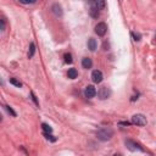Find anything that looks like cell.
Instances as JSON below:
<instances>
[{"label":"cell","mask_w":156,"mask_h":156,"mask_svg":"<svg viewBox=\"0 0 156 156\" xmlns=\"http://www.w3.org/2000/svg\"><path fill=\"white\" fill-rule=\"evenodd\" d=\"M112 135H113V130L111 128H101L96 132L98 139H99V140H103V142L110 140Z\"/></svg>","instance_id":"6da1fadb"},{"label":"cell","mask_w":156,"mask_h":156,"mask_svg":"<svg viewBox=\"0 0 156 156\" xmlns=\"http://www.w3.org/2000/svg\"><path fill=\"white\" fill-rule=\"evenodd\" d=\"M132 123H133V125L143 127L147 123V120H146V117L144 116V115L137 113V115H134V116H132Z\"/></svg>","instance_id":"7a4b0ae2"},{"label":"cell","mask_w":156,"mask_h":156,"mask_svg":"<svg viewBox=\"0 0 156 156\" xmlns=\"http://www.w3.org/2000/svg\"><path fill=\"white\" fill-rule=\"evenodd\" d=\"M126 146L130 151H144V149L140 146V144H138L137 142L132 140V139H127V140H126Z\"/></svg>","instance_id":"3957f363"},{"label":"cell","mask_w":156,"mask_h":156,"mask_svg":"<svg viewBox=\"0 0 156 156\" xmlns=\"http://www.w3.org/2000/svg\"><path fill=\"white\" fill-rule=\"evenodd\" d=\"M106 32H108V26H106L105 22H100V23H98L95 26V33L98 36L103 37V36L106 34Z\"/></svg>","instance_id":"277c9868"},{"label":"cell","mask_w":156,"mask_h":156,"mask_svg":"<svg viewBox=\"0 0 156 156\" xmlns=\"http://www.w3.org/2000/svg\"><path fill=\"white\" fill-rule=\"evenodd\" d=\"M111 92H110V89L108 87H101L99 89V92H98V95H99V98L101 100H105V99H108V98L110 96Z\"/></svg>","instance_id":"5b68a950"},{"label":"cell","mask_w":156,"mask_h":156,"mask_svg":"<svg viewBox=\"0 0 156 156\" xmlns=\"http://www.w3.org/2000/svg\"><path fill=\"white\" fill-rule=\"evenodd\" d=\"M92 79H93L94 83H101V80H103V73H101V71H99V70L93 71Z\"/></svg>","instance_id":"8992f818"},{"label":"cell","mask_w":156,"mask_h":156,"mask_svg":"<svg viewBox=\"0 0 156 156\" xmlns=\"http://www.w3.org/2000/svg\"><path fill=\"white\" fill-rule=\"evenodd\" d=\"M96 94V89L93 87V85H88L85 87V90H84V95L87 98H89V99H92V98H94Z\"/></svg>","instance_id":"52a82bcc"},{"label":"cell","mask_w":156,"mask_h":156,"mask_svg":"<svg viewBox=\"0 0 156 156\" xmlns=\"http://www.w3.org/2000/svg\"><path fill=\"white\" fill-rule=\"evenodd\" d=\"M51 11H53V14L55 15V16H57V17H59V16H62V7L59 5V4H54L53 6H51Z\"/></svg>","instance_id":"ba28073f"},{"label":"cell","mask_w":156,"mask_h":156,"mask_svg":"<svg viewBox=\"0 0 156 156\" xmlns=\"http://www.w3.org/2000/svg\"><path fill=\"white\" fill-rule=\"evenodd\" d=\"M82 66H83V68H90L93 66V61L92 59H89V57H84L83 60H82Z\"/></svg>","instance_id":"9c48e42d"},{"label":"cell","mask_w":156,"mask_h":156,"mask_svg":"<svg viewBox=\"0 0 156 156\" xmlns=\"http://www.w3.org/2000/svg\"><path fill=\"white\" fill-rule=\"evenodd\" d=\"M96 46H98L96 40H95V39H93V38H90V39L88 40V49H89L90 51H94L95 49H96Z\"/></svg>","instance_id":"30bf717a"},{"label":"cell","mask_w":156,"mask_h":156,"mask_svg":"<svg viewBox=\"0 0 156 156\" xmlns=\"http://www.w3.org/2000/svg\"><path fill=\"white\" fill-rule=\"evenodd\" d=\"M67 76H68V78H71V79H75V78H77V76H78V72H77L76 68H70L68 72H67Z\"/></svg>","instance_id":"8fae6325"},{"label":"cell","mask_w":156,"mask_h":156,"mask_svg":"<svg viewBox=\"0 0 156 156\" xmlns=\"http://www.w3.org/2000/svg\"><path fill=\"white\" fill-rule=\"evenodd\" d=\"M34 53H36V45H34V43H31L29 50H28V57L29 59H32V57L34 56Z\"/></svg>","instance_id":"7c38bea8"},{"label":"cell","mask_w":156,"mask_h":156,"mask_svg":"<svg viewBox=\"0 0 156 156\" xmlns=\"http://www.w3.org/2000/svg\"><path fill=\"white\" fill-rule=\"evenodd\" d=\"M94 4L99 10H103L105 7V0H94Z\"/></svg>","instance_id":"4fadbf2b"},{"label":"cell","mask_w":156,"mask_h":156,"mask_svg":"<svg viewBox=\"0 0 156 156\" xmlns=\"http://www.w3.org/2000/svg\"><path fill=\"white\" fill-rule=\"evenodd\" d=\"M42 128H43V130H44V133H49V134H50V133L53 132V128L49 126V125H46V123H43V125H42Z\"/></svg>","instance_id":"5bb4252c"},{"label":"cell","mask_w":156,"mask_h":156,"mask_svg":"<svg viewBox=\"0 0 156 156\" xmlns=\"http://www.w3.org/2000/svg\"><path fill=\"white\" fill-rule=\"evenodd\" d=\"M10 83L11 84H14V85H16V87H22V83L19 80V79H16V78H10Z\"/></svg>","instance_id":"9a60e30c"},{"label":"cell","mask_w":156,"mask_h":156,"mask_svg":"<svg viewBox=\"0 0 156 156\" xmlns=\"http://www.w3.org/2000/svg\"><path fill=\"white\" fill-rule=\"evenodd\" d=\"M63 59H65V62L66 63H72V55L71 54H65L63 55Z\"/></svg>","instance_id":"2e32d148"},{"label":"cell","mask_w":156,"mask_h":156,"mask_svg":"<svg viewBox=\"0 0 156 156\" xmlns=\"http://www.w3.org/2000/svg\"><path fill=\"white\" fill-rule=\"evenodd\" d=\"M4 108H5V110H6L7 112H9L10 115H12V116H15V117H16V116H17V113H16V112H15V111H14V110H12V109L10 108V106H9V105H5V106H4Z\"/></svg>","instance_id":"e0dca14e"},{"label":"cell","mask_w":156,"mask_h":156,"mask_svg":"<svg viewBox=\"0 0 156 156\" xmlns=\"http://www.w3.org/2000/svg\"><path fill=\"white\" fill-rule=\"evenodd\" d=\"M19 1L22 4H34L37 0H19Z\"/></svg>","instance_id":"ac0fdd59"},{"label":"cell","mask_w":156,"mask_h":156,"mask_svg":"<svg viewBox=\"0 0 156 156\" xmlns=\"http://www.w3.org/2000/svg\"><path fill=\"white\" fill-rule=\"evenodd\" d=\"M31 95H32V99H33V101L36 103V105H39V103H38V100H37V98H36L34 93H31Z\"/></svg>","instance_id":"d6986e66"},{"label":"cell","mask_w":156,"mask_h":156,"mask_svg":"<svg viewBox=\"0 0 156 156\" xmlns=\"http://www.w3.org/2000/svg\"><path fill=\"white\" fill-rule=\"evenodd\" d=\"M134 37V40H140V34H137V33H132Z\"/></svg>","instance_id":"ffe728a7"},{"label":"cell","mask_w":156,"mask_h":156,"mask_svg":"<svg viewBox=\"0 0 156 156\" xmlns=\"http://www.w3.org/2000/svg\"><path fill=\"white\" fill-rule=\"evenodd\" d=\"M3 121V116H1V113H0V122Z\"/></svg>","instance_id":"44dd1931"}]
</instances>
